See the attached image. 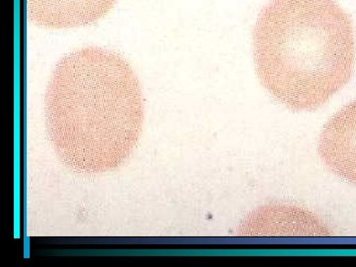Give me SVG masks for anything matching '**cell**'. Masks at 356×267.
<instances>
[{"label":"cell","mask_w":356,"mask_h":267,"mask_svg":"<svg viewBox=\"0 0 356 267\" xmlns=\"http://www.w3.org/2000/svg\"><path fill=\"white\" fill-rule=\"evenodd\" d=\"M47 132L58 159L81 175L119 168L142 132V89L127 60L107 49H81L58 63L44 99Z\"/></svg>","instance_id":"6da1fadb"},{"label":"cell","mask_w":356,"mask_h":267,"mask_svg":"<svg viewBox=\"0 0 356 267\" xmlns=\"http://www.w3.org/2000/svg\"><path fill=\"white\" fill-rule=\"evenodd\" d=\"M257 76L276 102L314 111L355 70V28L336 0H270L254 29Z\"/></svg>","instance_id":"7a4b0ae2"},{"label":"cell","mask_w":356,"mask_h":267,"mask_svg":"<svg viewBox=\"0 0 356 267\" xmlns=\"http://www.w3.org/2000/svg\"><path fill=\"white\" fill-rule=\"evenodd\" d=\"M318 151L332 173L356 184V100L325 123L318 139Z\"/></svg>","instance_id":"3957f363"},{"label":"cell","mask_w":356,"mask_h":267,"mask_svg":"<svg viewBox=\"0 0 356 267\" xmlns=\"http://www.w3.org/2000/svg\"><path fill=\"white\" fill-rule=\"evenodd\" d=\"M242 235L254 236L331 235L324 222L298 207L271 205L259 208L243 222Z\"/></svg>","instance_id":"277c9868"},{"label":"cell","mask_w":356,"mask_h":267,"mask_svg":"<svg viewBox=\"0 0 356 267\" xmlns=\"http://www.w3.org/2000/svg\"><path fill=\"white\" fill-rule=\"evenodd\" d=\"M116 2L117 0H26L29 19L51 29L92 24L104 17Z\"/></svg>","instance_id":"5b68a950"}]
</instances>
